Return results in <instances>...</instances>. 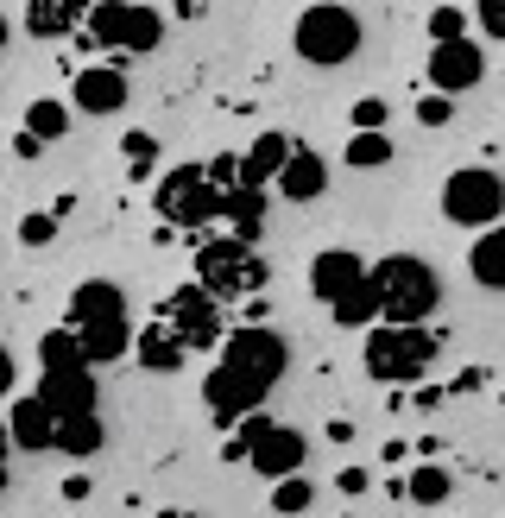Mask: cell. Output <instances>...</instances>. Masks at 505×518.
<instances>
[{"mask_svg": "<svg viewBox=\"0 0 505 518\" xmlns=\"http://www.w3.org/2000/svg\"><path fill=\"white\" fill-rule=\"evenodd\" d=\"M184 518H196V512H184Z\"/></svg>", "mask_w": 505, "mask_h": 518, "instance_id": "816d5d0a", "label": "cell"}, {"mask_svg": "<svg viewBox=\"0 0 505 518\" xmlns=\"http://www.w3.org/2000/svg\"><path fill=\"white\" fill-rule=\"evenodd\" d=\"M240 316H247V323H266V316H272V304H266V297H240Z\"/></svg>", "mask_w": 505, "mask_h": 518, "instance_id": "bcb514c9", "label": "cell"}, {"mask_svg": "<svg viewBox=\"0 0 505 518\" xmlns=\"http://www.w3.org/2000/svg\"><path fill=\"white\" fill-rule=\"evenodd\" d=\"M108 316H127V285H114V278H83V285L70 291L64 323L83 329V323H108Z\"/></svg>", "mask_w": 505, "mask_h": 518, "instance_id": "ac0fdd59", "label": "cell"}, {"mask_svg": "<svg viewBox=\"0 0 505 518\" xmlns=\"http://www.w3.org/2000/svg\"><path fill=\"white\" fill-rule=\"evenodd\" d=\"M152 209H158V222H165V228L202 234L209 222L228 215V190L215 184V171L202 165V158H190V165H171V171L152 184Z\"/></svg>", "mask_w": 505, "mask_h": 518, "instance_id": "3957f363", "label": "cell"}, {"mask_svg": "<svg viewBox=\"0 0 505 518\" xmlns=\"http://www.w3.org/2000/svg\"><path fill=\"white\" fill-rule=\"evenodd\" d=\"M127 95H133V83H127V70L120 64H83L70 76V102H76V114H120L127 108Z\"/></svg>", "mask_w": 505, "mask_h": 518, "instance_id": "7c38bea8", "label": "cell"}, {"mask_svg": "<svg viewBox=\"0 0 505 518\" xmlns=\"http://www.w3.org/2000/svg\"><path fill=\"white\" fill-rule=\"evenodd\" d=\"M57 430H64V417H57L38 392H13V405H7V443L13 455H45L57 449Z\"/></svg>", "mask_w": 505, "mask_h": 518, "instance_id": "8fae6325", "label": "cell"}, {"mask_svg": "<svg viewBox=\"0 0 505 518\" xmlns=\"http://www.w3.org/2000/svg\"><path fill=\"white\" fill-rule=\"evenodd\" d=\"M367 272H373V266H367L354 247H322V253L310 259V278H303V285H310L316 304H335V297H348Z\"/></svg>", "mask_w": 505, "mask_h": 518, "instance_id": "9a60e30c", "label": "cell"}, {"mask_svg": "<svg viewBox=\"0 0 505 518\" xmlns=\"http://www.w3.org/2000/svg\"><path fill=\"white\" fill-rule=\"evenodd\" d=\"M417 462H442V436H417Z\"/></svg>", "mask_w": 505, "mask_h": 518, "instance_id": "c3c4849f", "label": "cell"}, {"mask_svg": "<svg viewBox=\"0 0 505 518\" xmlns=\"http://www.w3.org/2000/svg\"><path fill=\"white\" fill-rule=\"evenodd\" d=\"M480 386H487V367H461L455 380H449V398H474Z\"/></svg>", "mask_w": 505, "mask_h": 518, "instance_id": "60d3db41", "label": "cell"}, {"mask_svg": "<svg viewBox=\"0 0 505 518\" xmlns=\"http://www.w3.org/2000/svg\"><path fill=\"white\" fill-rule=\"evenodd\" d=\"M209 171H215V184H221V190H240V152L209 158Z\"/></svg>", "mask_w": 505, "mask_h": 518, "instance_id": "ab89813d", "label": "cell"}, {"mask_svg": "<svg viewBox=\"0 0 505 518\" xmlns=\"http://www.w3.org/2000/svg\"><path fill=\"white\" fill-rule=\"evenodd\" d=\"M76 335H83V348H89V367H114V361H127V354H133V342H139L133 316H108V323H83Z\"/></svg>", "mask_w": 505, "mask_h": 518, "instance_id": "7402d4cb", "label": "cell"}, {"mask_svg": "<svg viewBox=\"0 0 505 518\" xmlns=\"http://www.w3.org/2000/svg\"><path fill=\"white\" fill-rule=\"evenodd\" d=\"M303 462H310V436H303L297 424H272V430L253 443V455H247V468L259 474V481H285V474H303Z\"/></svg>", "mask_w": 505, "mask_h": 518, "instance_id": "4fadbf2b", "label": "cell"}, {"mask_svg": "<svg viewBox=\"0 0 505 518\" xmlns=\"http://www.w3.org/2000/svg\"><path fill=\"white\" fill-rule=\"evenodd\" d=\"M221 222H228V234L259 247V234H266V190H253V184L228 190V215H221Z\"/></svg>", "mask_w": 505, "mask_h": 518, "instance_id": "4316f807", "label": "cell"}, {"mask_svg": "<svg viewBox=\"0 0 505 518\" xmlns=\"http://www.w3.org/2000/svg\"><path fill=\"white\" fill-rule=\"evenodd\" d=\"M423 76H430V89L442 95H468L487 83V51L474 45V38H449V45H430V64H423Z\"/></svg>", "mask_w": 505, "mask_h": 518, "instance_id": "30bf717a", "label": "cell"}, {"mask_svg": "<svg viewBox=\"0 0 505 518\" xmlns=\"http://www.w3.org/2000/svg\"><path fill=\"white\" fill-rule=\"evenodd\" d=\"M449 500H455V468L449 462H411V468H404V506L436 512Z\"/></svg>", "mask_w": 505, "mask_h": 518, "instance_id": "603a6c76", "label": "cell"}, {"mask_svg": "<svg viewBox=\"0 0 505 518\" xmlns=\"http://www.w3.org/2000/svg\"><path fill=\"white\" fill-rule=\"evenodd\" d=\"M89 7H95V0H26V32L45 38V45H51V38H70L89 19Z\"/></svg>", "mask_w": 505, "mask_h": 518, "instance_id": "cb8c5ba5", "label": "cell"}, {"mask_svg": "<svg viewBox=\"0 0 505 518\" xmlns=\"http://www.w3.org/2000/svg\"><path fill=\"white\" fill-rule=\"evenodd\" d=\"M57 367H89V348H83V335H76L70 323L38 335V373H57Z\"/></svg>", "mask_w": 505, "mask_h": 518, "instance_id": "83f0119b", "label": "cell"}, {"mask_svg": "<svg viewBox=\"0 0 505 518\" xmlns=\"http://www.w3.org/2000/svg\"><path fill=\"white\" fill-rule=\"evenodd\" d=\"M310 506H316L310 474H285V481H272V512L278 518H310Z\"/></svg>", "mask_w": 505, "mask_h": 518, "instance_id": "4dcf8cb0", "label": "cell"}, {"mask_svg": "<svg viewBox=\"0 0 505 518\" xmlns=\"http://www.w3.org/2000/svg\"><path fill=\"white\" fill-rule=\"evenodd\" d=\"M335 493L341 500H360V493H373V468H360V462H348L335 474Z\"/></svg>", "mask_w": 505, "mask_h": 518, "instance_id": "8d00e7d4", "label": "cell"}, {"mask_svg": "<svg viewBox=\"0 0 505 518\" xmlns=\"http://www.w3.org/2000/svg\"><path fill=\"white\" fill-rule=\"evenodd\" d=\"M411 114H417V127H430V133H442V127H455V95H442V89H423Z\"/></svg>", "mask_w": 505, "mask_h": 518, "instance_id": "d6a6232c", "label": "cell"}, {"mask_svg": "<svg viewBox=\"0 0 505 518\" xmlns=\"http://www.w3.org/2000/svg\"><path fill=\"white\" fill-rule=\"evenodd\" d=\"M360 45H367V26H360V13L341 7V0H310V7L297 13V26H291V51L316 70L354 64Z\"/></svg>", "mask_w": 505, "mask_h": 518, "instance_id": "7a4b0ae2", "label": "cell"}, {"mask_svg": "<svg viewBox=\"0 0 505 518\" xmlns=\"http://www.w3.org/2000/svg\"><path fill=\"white\" fill-rule=\"evenodd\" d=\"M101 449H108V424H101V411L64 417V430H57V455H70V462H95Z\"/></svg>", "mask_w": 505, "mask_h": 518, "instance_id": "d4e9b609", "label": "cell"}, {"mask_svg": "<svg viewBox=\"0 0 505 518\" xmlns=\"http://www.w3.org/2000/svg\"><path fill=\"white\" fill-rule=\"evenodd\" d=\"M474 26L505 45V0H474Z\"/></svg>", "mask_w": 505, "mask_h": 518, "instance_id": "74e56055", "label": "cell"}, {"mask_svg": "<svg viewBox=\"0 0 505 518\" xmlns=\"http://www.w3.org/2000/svg\"><path fill=\"white\" fill-rule=\"evenodd\" d=\"M423 26H430V45H449V38H468V13L461 7H430Z\"/></svg>", "mask_w": 505, "mask_h": 518, "instance_id": "e575fe53", "label": "cell"}, {"mask_svg": "<svg viewBox=\"0 0 505 518\" xmlns=\"http://www.w3.org/2000/svg\"><path fill=\"white\" fill-rule=\"evenodd\" d=\"M386 121H392V102H386V95H360L354 114H348V133H386Z\"/></svg>", "mask_w": 505, "mask_h": 518, "instance_id": "836d02e7", "label": "cell"}, {"mask_svg": "<svg viewBox=\"0 0 505 518\" xmlns=\"http://www.w3.org/2000/svg\"><path fill=\"white\" fill-rule=\"evenodd\" d=\"M133 361L146 367V373H184V367H190V348H184V335H177V329L165 323V316H158V323L139 329Z\"/></svg>", "mask_w": 505, "mask_h": 518, "instance_id": "d6986e66", "label": "cell"}, {"mask_svg": "<svg viewBox=\"0 0 505 518\" xmlns=\"http://www.w3.org/2000/svg\"><path fill=\"white\" fill-rule=\"evenodd\" d=\"M158 316H165V323L184 335L190 354H209V348L228 342V316H221V297H215L209 285H196V278H190V285H177V291L165 297V310H158Z\"/></svg>", "mask_w": 505, "mask_h": 518, "instance_id": "9c48e42d", "label": "cell"}, {"mask_svg": "<svg viewBox=\"0 0 505 518\" xmlns=\"http://www.w3.org/2000/svg\"><path fill=\"white\" fill-rule=\"evenodd\" d=\"M83 38L95 51H120V57H152L165 45V13L139 7V0H95L83 19Z\"/></svg>", "mask_w": 505, "mask_h": 518, "instance_id": "8992f818", "label": "cell"}, {"mask_svg": "<svg viewBox=\"0 0 505 518\" xmlns=\"http://www.w3.org/2000/svg\"><path fill=\"white\" fill-rule=\"evenodd\" d=\"M499 405H505V392H499Z\"/></svg>", "mask_w": 505, "mask_h": 518, "instance_id": "f907efd6", "label": "cell"}, {"mask_svg": "<svg viewBox=\"0 0 505 518\" xmlns=\"http://www.w3.org/2000/svg\"><path fill=\"white\" fill-rule=\"evenodd\" d=\"M57 493H64L70 506H89V500H95V481H89L83 468H76V474H64V481H57Z\"/></svg>", "mask_w": 505, "mask_h": 518, "instance_id": "f35d334b", "label": "cell"}, {"mask_svg": "<svg viewBox=\"0 0 505 518\" xmlns=\"http://www.w3.org/2000/svg\"><path fill=\"white\" fill-rule=\"evenodd\" d=\"M442 215H449L455 228H499L505 222V171L455 165L442 177Z\"/></svg>", "mask_w": 505, "mask_h": 518, "instance_id": "ba28073f", "label": "cell"}, {"mask_svg": "<svg viewBox=\"0 0 505 518\" xmlns=\"http://www.w3.org/2000/svg\"><path fill=\"white\" fill-rule=\"evenodd\" d=\"M202 405H209V411H215V424H221V430H234V424H240V417H253V411H266V398H259V392H253L247 380H234V373H228V367H221V361H215L209 373H202Z\"/></svg>", "mask_w": 505, "mask_h": 518, "instance_id": "2e32d148", "label": "cell"}, {"mask_svg": "<svg viewBox=\"0 0 505 518\" xmlns=\"http://www.w3.org/2000/svg\"><path fill=\"white\" fill-rule=\"evenodd\" d=\"M70 121H76V102H57V95H38V102H26V133H38L45 146L70 139Z\"/></svg>", "mask_w": 505, "mask_h": 518, "instance_id": "f1b7e54d", "label": "cell"}, {"mask_svg": "<svg viewBox=\"0 0 505 518\" xmlns=\"http://www.w3.org/2000/svg\"><path fill=\"white\" fill-rule=\"evenodd\" d=\"M291 152H297V139H291L285 127H266V133H253V146L240 152V184H253V190H272L278 177H285Z\"/></svg>", "mask_w": 505, "mask_h": 518, "instance_id": "e0dca14e", "label": "cell"}, {"mask_svg": "<svg viewBox=\"0 0 505 518\" xmlns=\"http://www.w3.org/2000/svg\"><path fill=\"white\" fill-rule=\"evenodd\" d=\"M57 417H83V411H101V386H95V367H57V373H38L32 386Z\"/></svg>", "mask_w": 505, "mask_h": 518, "instance_id": "5bb4252c", "label": "cell"}, {"mask_svg": "<svg viewBox=\"0 0 505 518\" xmlns=\"http://www.w3.org/2000/svg\"><path fill=\"white\" fill-rule=\"evenodd\" d=\"M152 518H184V512H171V506H165V512H152Z\"/></svg>", "mask_w": 505, "mask_h": 518, "instance_id": "681fc988", "label": "cell"}, {"mask_svg": "<svg viewBox=\"0 0 505 518\" xmlns=\"http://www.w3.org/2000/svg\"><path fill=\"white\" fill-rule=\"evenodd\" d=\"M329 323H335V329H348V335H367L373 323H386V297H379L373 272L360 278L348 297H335V304H329Z\"/></svg>", "mask_w": 505, "mask_h": 518, "instance_id": "44dd1931", "label": "cell"}, {"mask_svg": "<svg viewBox=\"0 0 505 518\" xmlns=\"http://www.w3.org/2000/svg\"><path fill=\"white\" fill-rule=\"evenodd\" d=\"M120 152H127V165H158V133L152 127L120 133Z\"/></svg>", "mask_w": 505, "mask_h": 518, "instance_id": "d590c367", "label": "cell"}, {"mask_svg": "<svg viewBox=\"0 0 505 518\" xmlns=\"http://www.w3.org/2000/svg\"><path fill=\"white\" fill-rule=\"evenodd\" d=\"M202 13H209V0H171V19H184V26H196Z\"/></svg>", "mask_w": 505, "mask_h": 518, "instance_id": "ee69618b", "label": "cell"}, {"mask_svg": "<svg viewBox=\"0 0 505 518\" xmlns=\"http://www.w3.org/2000/svg\"><path fill=\"white\" fill-rule=\"evenodd\" d=\"M373 285L386 297V323H430L442 310V272L417 253H386L373 259Z\"/></svg>", "mask_w": 505, "mask_h": 518, "instance_id": "5b68a950", "label": "cell"}, {"mask_svg": "<svg viewBox=\"0 0 505 518\" xmlns=\"http://www.w3.org/2000/svg\"><path fill=\"white\" fill-rule=\"evenodd\" d=\"M442 398H449V386H423V392L411 398V405H417V411H436V405H442Z\"/></svg>", "mask_w": 505, "mask_h": 518, "instance_id": "7dc6e473", "label": "cell"}, {"mask_svg": "<svg viewBox=\"0 0 505 518\" xmlns=\"http://www.w3.org/2000/svg\"><path fill=\"white\" fill-rule=\"evenodd\" d=\"M322 443H354V424L348 417H329V424H322Z\"/></svg>", "mask_w": 505, "mask_h": 518, "instance_id": "f6af8a7d", "label": "cell"}, {"mask_svg": "<svg viewBox=\"0 0 505 518\" xmlns=\"http://www.w3.org/2000/svg\"><path fill=\"white\" fill-rule=\"evenodd\" d=\"M57 234H64V215H57V209H32V215H19V247H51L57 241Z\"/></svg>", "mask_w": 505, "mask_h": 518, "instance_id": "1f68e13d", "label": "cell"}, {"mask_svg": "<svg viewBox=\"0 0 505 518\" xmlns=\"http://www.w3.org/2000/svg\"><path fill=\"white\" fill-rule=\"evenodd\" d=\"M38 152H45V139H38V133H26V127H19L13 133V158H19V165H32V158Z\"/></svg>", "mask_w": 505, "mask_h": 518, "instance_id": "7bdbcfd3", "label": "cell"}, {"mask_svg": "<svg viewBox=\"0 0 505 518\" xmlns=\"http://www.w3.org/2000/svg\"><path fill=\"white\" fill-rule=\"evenodd\" d=\"M392 152H398L392 133H348V152H341V158H348L354 171H386Z\"/></svg>", "mask_w": 505, "mask_h": 518, "instance_id": "f546056e", "label": "cell"}, {"mask_svg": "<svg viewBox=\"0 0 505 518\" xmlns=\"http://www.w3.org/2000/svg\"><path fill=\"white\" fill-rule=\"evenodd\" d=\"M221 367H228L234 380H247L259 398H272V386L291 373V348L272 323H240V329H228V342H221Z\"/></svg>", "mask_w": 505, "mask_h": 518, "instance_id": "52a82bcc", "label": "cell"}, {"mask_svg": "<svg viewBox=\"0 0 505 518\" xmlns=\"http://www.w3.org/2000/svg\"><path fill=\"white\" fill-rule=\"evenodd\" d=\"M285 203H316L322 190H329V158H322L316 146H297L291 152V165H285V177L272 184Z\"/></svg>", "mask_w": 505, "mask_h": 518, "instance_id": "ffe728a7", "label": "cell"}, {"mask_svg": "<svg viewBox=\"0 0 505 518\" xmlns=\"http://www.w3.org/2000/svg\"><path fill=\"white\" fill-rule=\"evenodd\" d=\"M411 455H417V443H404V436H386L379 462H386V468H411Z\"/></svg>", "mask_w": 505, "mask_h": 518, "instance_id": "b9f144b4", "label": "cell"}, {"mask_svg": "<svg viewBox=\"0 0 505 518\" xmlns=\"http://www.w3.org/2000/svg\"><path fill=\"white\" fill-rule=\"evenodd\" d=\"M468 272H474L480 291H505V222L480 228V241L468 247Z\"/></svg>", "mask_w": 505, "mask_h": 518, "instance_id": "484cf974", "label": "cell"}, {"mask_svg": "<svg viewBox=\"0 0 505 518\" xmlns=\"http://www.w3.org/2000/svg\"><path fill=\"white\" fill-rule=\"evenodd\" d=\"M196 285H209L221 304H234V297H253L272 285V266L259 259L253 241H240V234H196Z\"/></svg>", "mask_w": 505, "mask_h": 518, "instance_id": "277c9868", "label": "cell"}, {"mask_svg": "<svg viewBox=\"0 0 505 518\" xmlns=\"http://www.w3.org/2000/svg\"><path fill=\"white\" fill-rule=\"evenodd\" d=\"M442 354V329L436 323H373L360 342V367L379 386H417Z\"/></svg>", "mask_w": 505, "mask_h": 518, "instance_id": "6da1fadb", "label": "cell"}]
</instances>
